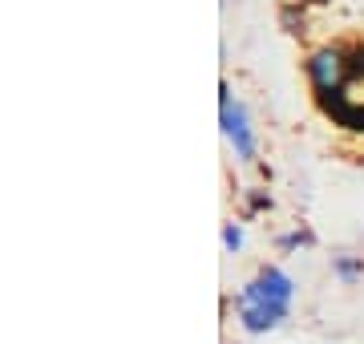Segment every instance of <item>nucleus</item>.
I'll return each instance as SVG.
<instances>
[{
  "instance_id": "nucleus-2",
  "label": "nucleus",
  "mask_w": 364,
  "mask_h": 344,
  "mask_svg": "<svg viewBox=\"0 0 364 344\" xmlns=\"http://www.w3.org/2000/svg\"><path fill=\"white\" fill-rule=\"evenodd\" d=\"M320 102H324V109L340 122V126L364 130V49L340 69V81L332 90L320 93Z\"/></svg>"
},
{
  "instance_id": "nucleus-1",
  "label": "nucleus",
  "mask_w": 364,
  "mask_h": 344,
  "mask_svg": "<svg viewBox=\"0 0 364 344\" xmlns=\"http://www.w3.org/2000/svg\"><path fill=\"white\" fill-rule=\"evenodd\" d=\"M287 300H291V284H287V276H279L275 267H267V272H259V279L255 284H247V291H243V320H247L251 332L259 328H272L275 320L287 312Z\"/></svg>"
},
{
  "instance_id": "nucleus-3",
  "label": "nucleus",
  "mask_w": 364,
  "mask_h": 344,
  "mask_svg": "<svg viewBox=\"0 0 364 344\" xmlns=\"http://www.w3.org/2000/svg\"><path fill=\"white\" fill-rule=\"evenodd\" d=\"M223 122H227V130H231V138L239 142V150H243V154H251V138H247V126H243V114H239V109L231 114V106L223 102Z\"/></svg>"
}]
</instances>
